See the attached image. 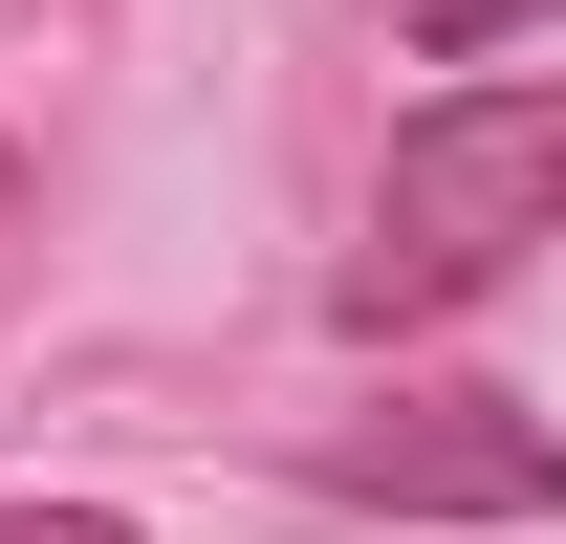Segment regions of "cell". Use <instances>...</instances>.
<instances>
[{
	"label": "cell",
	"mask_w": 566,
	"mask_h": 544,
	"mask_svg": "<svg viewBox=\"0 0 566 544\" xmlns=\"http://www.w3.org/2000/svg\"><path fill=\"white\" fill-rule=\"evenodd\" d=\"M0 544H132L109 501H0Z\"/></svg>",
	"instance_id": "277c9868"
},
{
	"label": "cell",
	"mask_w": 566,
	"mask_h": 544,
	"mask_svg": "<svg viewBox=\"0 0 566 544\" xmlns=\"http://www.w3.org/2000/svg\"><path fill=\"white\" fill-rule=\"evenodd\" d=\"M0 218H22V153H0Z\"/></svg>",
	"instance_id": "5b68a950"
},
{
	"label": "cell",
	"mask_w": 566,
	"mask_h": 544,
	"mask_svg": "<svg viewBox=\"0 0 566 544\" xmlns=\"http://www.w3.org/2000/svg\"><path fill=\"white\" fill-rule=\"evenodd\" d=\"M523 22H566V0H392V44H436V66H501Z\"/></svg>",
	"instance_id": "3957f363"
},
{
	"label": "cell",
	"mask_w": 566,
	"mask_h": 544,
	"mask_svg": "<svg viewBox=\"0 0 566 544\" xmlns=\"http://www.w3.org/2000/svg\"><path fill=\"white\" fill-rule=\"evenodd\" d=\"M327 501H392V523H545L566 501V436L501 393H392L327 436Z\"/></svg>",
	"instance_id": "7a4b0ae2"
},
{
	"label": "cell",
	"mask_w": 566,
	"mask_h": 544,
	"mask_svg": "<svg viewBox=\"0 0 566 544\" xmlns=\"http://www.w3.org/2000/svg\"><path fill=\"white\" fill-rule=\"evenodd\" d=\"M523 240H566V87H436L392 175H370V240H349V327H415V305H480Z\"/></svg>",
	"instance_id": "6da1fadb"
}]
</instances>
